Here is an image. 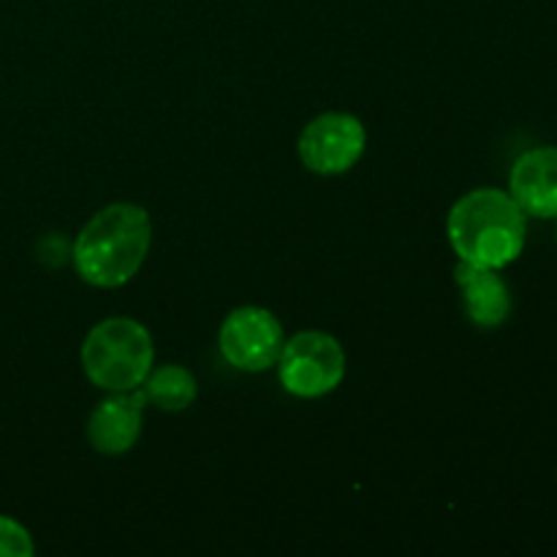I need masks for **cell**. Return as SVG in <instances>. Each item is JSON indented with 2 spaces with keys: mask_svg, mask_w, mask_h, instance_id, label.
Masks as SVG:
<instances>
[{
  "mask_svg": "<svg viewBox=\"0 0 557 557\" xmlns=\"http://www.w3.org/2000/svg\"><path fill=\"white\" fill-rule=\"evenodd\" d=\"M152 243V221L145 207L114 201L82 226L71 245L76 275L96 288L125 286L145 264Z\"/></svg>",
  "mask_w": 557,
  "mask_h": 557,
  "instance_id": "obj_1",
  "label": "cell"
},
{
  "mask_svg": "<svg viewBox=\"0 0 557 557\" xmlns=\"http://www.w3.org/2000/svg\"><path fill=\"white\" fill-rule=\"evenodd\" d=\"M446 237L460 261L504 270L525 248L528 215L509 190L476 188L449 210Z\"/></svg>",
  "mask_w": 557,
  "mask_h": 557,
  "instance_id": "obj_2",
  "label": "cell"
},
{
  "mask_svg": "<svg viewBox=\"0 0 557 557\" xmlns=\"http://www.w3.org/2000/svg\"><path fill=\"white\" fill-rule=\"evenodd\" d=\"M79 359L85 375L98 389L128 392L145 384L156 348L145 324L125 315H112L87 332Z\"/></svg>",
  "mask_w": 557,
  "mask_h": 557,
  "instance_id": "obj_3",
  "label": "cell"
},
{
  "mask_svg": "<svg viewBox=\"0 0 557 557\" xmlns=\"http://www.w3.org/2000/svg\"><path fill=\"white\" fill-rule=\"evenodd\" d=\"M277 375L288 395L315 400L343 384L346 375V351L341 341L321 330L297 332L283 343L277 357Z\"/></svg>",
  "mask_w": 557,
  "mask_h": 557,
  "instance_id": "obj_4",
  "label": "cell"
},
{
  "mask_svg": "<svg viewBox=\"0 0 557 557\" xmlns=\"http://www.w3.org/2000/svg\"><path fill=\"white\" fill-rule=\"evenodd\" d=\"M283 326L272 310L259 305L234 308L218 332V348L232 368L245 373H264L283 351Z\"/></svg>",
  "mask_w": 557,
  "mask_h": 557,
  "instance_id": "obj_5",
  "label": "cell"
},
{
  "mask_svg": "<svg viewBox=\"0 0 557 557\" xmlns=\"http://www.w3.org/2000/svg\"><path fill=\"white\" fill-rule=\"evenodd\" d=\"M368 147L364 123L351 112H324L310 120L299 134L297 152L313 174H343L357 166Z\"/></svg>",
  "mask_w": 557,
  "mask_h": 557,
  "instance_id": "obj_6",
  "label": "cell"
},
{
  "mask_svg": "<svg viewBox=\"0 0 557 557\" xmlns=\"http://www.w3.org/2000/svg\"><path fill=\"white\" fill-rule=\"evenodd\" d=\"M147 395L145 389L112 392L107 400L92 408L87 419V438L98 455L117 457L134 449L141 435V417H145Z\"/></svg>",
  "mask_w": 557,
  "mask_h": 557,
  "instance_id": "obj_7",
  "label": "cell"
},
{
  "mask_svg": "<svg viewBox=\"0 0 557 557\" xmlns=\"http://www.w3.org/2000/svg\"><path fill=\"white\" fill-rule=\"evenodd\" d=\"M509 194L525 215L557 218V147L522 152L511 166Z\"/></svg>",
  "mask_w": 557,
  "mask_h": 557,
  "instance_id": "obj_8",
  "label": "cell"
},
{
  "mask_svg": "<svg viewBox=\"0 0 557 557\" xmlns=\"http://www.w3.org/2000/svg\"><path fill=\"white\" fill-rule=\"evenodd\" d=\"M455 283L462 292V308L471 324L482 330H495L504 324L511 313V292L498 270L457 261Z\"/></svg>",
  "mask_w": 557,
  "mask_h": 557,
  "instance_id": "obj_9",
  "label": "cell"
},
{
  "mask_svg": "<svg viewBox=\"0 0 557 557\" xmlns=\"http://www.w3.org/2000/svg\"><path fill=\"white\" fill-rule=\"evenodd\" d=\"M141 386H145L147 403L172 413L194 406L196 395H199L196 375L183 364H163V368L150 370Z\"/></svg>",
  "mask_w": 557,
  "mask_h": 557,
  "instance_id": "obj_10",
  "label": "cell"
},
{
  "mask_svg": "<svg viewBox=\"0 0 557 557\" xmlns=\"http://www.w3.org/2000/svg\"><path fill=\"white\" fill-rule=\"evenodd\" d=\"M33 539L25 525L0 515V557H30Z\"/></svg>",
  "mask_w": 557,
  "mask_h": 557,
  "instance_id": "obj_11",
  "label": "cell"
},
{
  "mask_svg": "<svg viewBox=\"0 0 557 557\" xmlns=\"http://www.w3.org/2000/svg\"><path fill=\"white\" fill-rule=\"evenodd\" d=\"M555 221H557V218H555Z\"/></svg>",
  "mask_w": 557,
  "mask_h": 557,
  "instance_id": "obj_12",
  "label": "cell"
}]
</instances>
